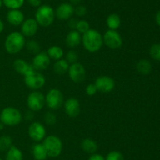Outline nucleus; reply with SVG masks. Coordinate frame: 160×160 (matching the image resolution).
<instances>
[{"mask_svg":"<svg viewBox=\"0 0 160 160\" xmlns=\"http://www.w3.org/2000/svg\"><path fill=\"white\" fill-rule=\"evenodd\" d=\"M83 46L89 53H96L103 45V38L101 33L95 29H89L81 36Z\"/></svg>","mask_w":160,"mask_h":160,"instance_id":"obj_1","label":"nucleus"},{"mask_svg":"<svg viewBox=\"0 0 160 160\" xmlns=\"http://www.w3.org/2000/svg\"><path fill=\"white\" fill-rule=\"evenodd\" d=\"M95 85L96 86L98 91L102 93H109L113 90L116 83L113 78L111 77L102 75L96 78Z\"/></svg>","mask_w":160,"mask_h":160,"instance_id":"obj_12","label":"nucleus"},{"mask_svg":"<svg viewBox=\"0 0 160 160\" xmlns=\"http://www.w3.org/2000/svg\"><path fill=\"white\" fill-rule=\"evenodd\" d=\"M150 56L155 61H160V44H154L151 46L149 50Z\"/></svg>","mask_w":160,"mask_h":160,"instance_id":"obj_31","label":"nucleus"},{"mask_svg":"<svg viewBox=\"0 0 160 160\" xmlns=\"http://www.w3.org/2000/svg\"><path fill=\"white\" fill-rule=\"evenodd\" d=\"M2 5H3L2 0H0V9H1V7H2Z\"/></svg>","mask_w":160,"mask_h":160,"instance_id":"obj_45","label":"nucleus"},{"mask_svg":"<svg viewBox=\"0 0 160 160\" xmlns=\"http://www.w3.org/2000/svg\"><path fill=\"white\" fill-rule=\"evenodd\" d=\"M25 37L19 31L11 32L6 36L4 46L6 52L9 54H16L21 51L25 46Z\"/></svg>","mask_w":160,"mask_h":160,"instance_id":"obj_2","label":"nucleus"},{"mask_svg":"<svg viewBox=\"0 0 160 160\" xmlns=\"http://www.w3.org/2000/svg\"><path fill=\"white\" fill-rule=\"evenodd\" d=\"M25 0H2V3L9 9H20L24 4Z\"/></svg>","mask_w":160,"mask_h":160,"instance_id":"obj_28","label":"nucleus"},{"mask_svg":"<svg viewBox=\"0 0 160 160\" xmlns=\"http://www.w3.org/2000/svg\"><path fill=\"white\" fill-rule=\"evenodd\" d=\"M81 42V35L76 30H71L66 37V44L70 48H75Z\"/></svg>","mask_w":160,"mask_h":160,"instance_id":"obj_19","label":"nucleus"},{"mask_svg":"<svg viewBox=\"0 0 160 160\" xmlns=\"http://www.w3.org/2000/svg\"><path fill=\"white\" fill-rule=\"evenodd\" d=\"M28 2L33 7H39L42 5V0H28Z\"/></svg>","mask_w":160,"mask_h":160,"instance_id":"obj_39","label":"nucleus"},{"mask_svg":"<svg viewBox=\"0 0 160 160\" xmlns=\"http://www.w3.org/2000/svg\"><path fill=\"white\" fill-rule=\"evenodd\" d=\"M51 59L46 52H39L32 60V67L35 71H44L48 67Z\"/></svg>","mask_w":160,"mask_h":160,"instance_id":"obj_13","label":"nucleus"},{"mask_svg":"<svg viewBox=\"0 0 160 160\" xmlns=\"http://www.w3.org/2000/svg\"><path fill=\"white\" fill-rule=\"evenodd\" d=\"M25 46H26L28 51H29L31 53H34V54H37L40 52V45L35 40H29L26 42Z\"/></svg>","mask_w":160,"mask_h":160,"instance_id":"obj_29","label":"nucleus"},{"mask_svg":"<svg viewBox=\"0 0 160 160\" xmlns=\"http://www.w3.org/2000/svg\"><path fill=\"white\" fill-rule=\"evenodd\" d=\"M88 160H106V159H105L104 156L102 155L101 154L94 153L90 155V157H89Z\"/></svg>","mask_w":160,"mask_h":160,"instance_id":"obj_37","label":"nucleus"},{"mask_svg":"<svg viewBox=\"0 0 160 160\" xmlns=\"http://www.w3.org/2000/svg\"><path fill=\"white\" fill-rule=\"evenodd\" d=\"M13 68L17 73L20 74V75H23V76L28 75L31 72H32L33 71H34L32 65L28 64L27 61H25L23 59L15 60L13 62Z\"/></svg>","mask_w":160,"mask_h":160,"instance_id":"obj_18","label":"nucleus"},{"mask_svg":"<svg viewBox=\"0 0 160 160\" xmlns=\"http://www.w3.org/2000/svg\"><path fill=\"white\" fill-rule=\"evenodd\" d=\"M72 5H79L82 0H70Z\"/></svg>","mask_w":160,"mask_h":160,"instance_id":"obj_42","label":"nucleus"},{"mask_svg":"<svg viewBox=\"0 0 160 160\" xmlns=\"http://www.w3.org/2000/svg\"><path fill=\"white\" fill-rule=\"evenodd\" d=\"M3 30H4V23H3L2 20L0 19V34L2 32Z\"/></svg>","mask_w":160,"mask_h":160,"instance_id":"obj_43","label":"nucleus"},{"mask_svg":"<svg viewBox=\"0 0 160 160\" xmlns=\"http://www.w3.org/2000/svg\"><path fill=\"white\" fill-rule=\"evenodd\" d=\"M156 22L160 27V10L158 11L156 14Z\"/></svg>","mask_w":160,"mask_h":160,"instance_id":"obj_41","label":"nucleus"},{"mask_svg":"<svg viewBox=\"0 0 160 160\" xmlns=\"http://www.w3.org/2000/svg\"><path fill=\"white\" fill-rule=\"evenodd\" d=\"M106 160H124L123 154L118 151H112L109 152L105 158Z\"/></svg>","mask_w":160,"mask_h":160,"instance_id":"obj_33","label":"nucleus"},{"mask_svg":"<svg viewBox=\"0 0 160 160\" xmlns=\"http://www.w3.org/2000/svg\"><path fill=\"white\" fill-rule=\"evenodd\" d=\"M32 155L35 160H45L48 157L46 150L43 144L36 143L32 147Z\"/></svg>","mask_w":160,"mask_h":160,"instance_id":"obj_20","label":"nucleus"},{"mask_svg":"<svg viewBox=\"0 0 160 160\" xmlns=\"http://www.w3.org/2000/svg\"><path fill=\"white\" fill-rule=\"evenodd\" d=\"M23 155L22 151L16 146L12 145L6 151V160H23Z\"/></svg>","mask_w":160,"mask_h":160,"instance_id":"obj_22","label":"nucleus"},{"mask_svg":"<svg viewBox=\"0 0 160 160\" xmlns=\"http://www.w3.org/2000/svg\"><path fill=\"white\" fill-rule=\"evenodd\" d=\"M23 77H24L25 85L33 90L42 89L45 84V76L35 70Z\"/></svg>","mask_w":160,"mask_h":160,"instance_id":"obj_8","label":"nucleus"},{"mask_svg":"<svg viewBox=\"0 0 160 160\" xmlns=\"http://www.w3.org/2000/svg\"><path fill=\"white\" fill-rule=\"evenodd\" d=\"M81 147L84 152L88 154H94L98 150V144L95 141L91 138H85L81 141Z\"/></svg>","mask_w":160,"mask_h":160,"instance_id":"obj_21","label":"nucleus"},{"mask_svg":"<svg viewBox=\"0 0 160 160\" xmlns=\"http://www.w3.org/2000/svg\"><path fill=\"white\" fill-rule=\"evenodd\" d=\"M74 13V7L71 3H61L55 11V15L59 20H67L72 17Z\"/></svg>","mask_w":160,"mask_h":160,"instance_id":"obj_14","label":"nucleus"},{"mask_svg":"<svg viewBox=\"0 0 160 160\" xmlns=\"http://www.w3.org/2000/svg\"><path fill=\"white\" fill-rule=\"evenodd\" d=\"M27 104L31 111H41L45 105V97L39 91H33L27 98Z\"/></svg>","mask_w":160,"mask_h":160,"instance_id":"obj_9","label":"nucleus"},{"mask_svg":"<svg viewBox=\"0 0 160 160\" xmlns=\"http://www.w3.org/2000/svg\"><path fill=\"white\" fill-rule=\"evenodd\" d=\"M4 127H5V125H4V124L2 123V122H0V130H3V129H4Z\"/></svg>","mask_w":160,"mask_h":160,"instance_id":"obj_44","label":"nucleus"},{"mask_svg":"<svg viewBox=\"0 0 160 160\" xmlns=\"http://www.w3.org/2000/svg\"><path fill=\"white\" fill-rule=\"evenodd\" d=\"M0 160H2V158H0Z\"/></svg>","mask_w":160,"mask_h":160,"instance_id":"obj_46","label":"nucleus"},{"mask_svg":"<svg viewBox=\"0 0 160 160\" xmlns=\"http://www.w3.org/2000/svg\"><path fill=\"white\" fill-rule=\"evenodd\" d=\"M97 92H98V89H97V87L95 85V83H94V84L91 83V84H88L86 86L85 93L88 96L92 97V96L95 95Z\"/></svg>","mask_w":160,"mask_h":160,"instance_id":"obj_35","label":"nucleus"},{"mask_svg":"<svg viewBox=\"0 0 160 160\" xmlns=\"http://www.w3.org/2000/svg\"><path fill=\"white\" fill-rule=\"evenodd\" d=\"M74 13L78 17H83L87 13V9H86L85 6H81V5H78L77 7L74 8Z\"/></svg>","mask_w":160,"mask_h":160,"instance_id":"obj_36","label":"nucleus"},{"mask_svg":"<svg viewBox=\"0 0 160 160\" xmlns=\"http://www.w3.org/2000/svg\"><path fill=\"white\" fill-rule=\"evenodd\" d=\"M152 64L150 63V61H148V60L142 59L141 61H139L138 62L137 65H136V68L137 71L141 74V75H146L150 74V72H152Z\"/></svg>","mask_w":160,"mask_h":160,"instance_id":"obj_26","label":"nucleus"},{"mask_svg":"<svg viewBox=\"0 0 160 160\" xmlns=\"http://www.w3.org/2000/svg\"><path fill=\"white\" fill-rule=\"evenodd\" d=\"M106 24L109 29L117 30L121 24V20L118 14L111 13L106 18Z\"/></svg>","mask_w":160,"mask_h":160,"instance_id":"obj_23","label":"nucleus"},{"mask_svg":"<svg viewBox=\"0 0 160 160\" xmlns=\"http://www.w3.org/2000/svg\"><path fill=\"white\" fill-rule=\"evenodd\" d=\"M64 110L69 117H78L81 112V105L79 100L75 97H70L64 103Z\"/></svg>","mask_w":160,"mask_h":160,"instance_id":"obj_15","label":"nucleus"},{"mask_svg":"<svg viewBox=\"0 0 160 160\" xmlns=\"http://www.w3.org/2000/svg\"><path fill=\"white\" fill-rule=\"evenodd\" d=\"M6 20L9 24L19 26L24 20V14L20 9H9L6 14Z\"/></svg>","mask_w":160,"mask_h":160,"instance_id":"obj_17","label":"nucleus"},{"mask_svg":"<svg viewBox=\"0 0 160 160\" xmlns=\"http://www.w3.org/2000/svg\"><path fill=\"white\" fill-rule=\"evenodd\" d=\"M23 115L20 110L12 107H6L0 113V122L7 126H15L21 122Z\"/></svg>","mask_w":160,"mask_h":160,"instance_id":"obj_3","label":"nucleus"},{"mask_svg":"<svg viewBox=\"0 0 160 160\" xmlns=\"http://www.w3.org/2000/svg\"><path fill=\"white\" fill-rule=\"evenodd\" d=\"M28 135L34 141L40 142L45 138L46 130L41 122H34L28 127Z\"/></svg>","mask_w":160,"mask_h":160,"instance_id":"obj_11","label":"nucleus"},{"mask_svg":"<svg viewBox=\"0 0 160 160\" xmlns=\"http://www.w3.org/2000/svg\"><path fill=\"white\" fill-rule=\"evenodd\" d=\"M47 54L49 56L50 59L54 60V61H58V60L62 59L64 55V52L60 46L58 45H52L50 46L47 50Z\"/></svg>","mask_w":160,"mask_h":160,"instance_id":"obj_25","label":"nucleus"},{"mask_svg":"<svg viewBox=\"0 0 160 160\" xmlns=\"http://www.w3.org/2000/svg\"><path fill=\"white\" fill-rule=\"evenodd\" d=\"M12 145V140L9 135L0 136V152H6Z\"/></svg>","mask_w":160,"mask_h":160,"instance_id":"obj_27","label":"nucleus"},{"mask_svg":"<svg viewBox=\"0 0 160 160\" xmlns=\"http://www.w3.org/2000/svg\"><path fill=\"white\" fill-rule=\"evenodd\" d=\"M78 20L73 18H70L69 19V22H68V26L71 28L72 30H75L76 29V26L77 24H78Z\"/></svg>","mask_w":160,"mask_h":160,"instance_id":"obj_38","label":"nucleus"},{"mask_svg":"<svg viewBox=\"0 0 160 160\" xmlns=\"http://www.w3.org/2000/svg\"><path fill=\"white\" fill-rule=\"evenodd\" d=\"M55 11L48 5H41L35 13V20L38 25L47 28L53 23L55 20Z\"/></svg>","mask_w":160,"mask_h":160,"instance_id":"obj_4","label":"nucleus"},{"mask_svg":"<svg viewBox=\"0 0 160 160\" xmlns=\"http://www.w3.org/2000/svg\"><path fill=\"white\" fill-rule=\"evenodd\" d=\"M38 24L36 21L35 19L34 18H29L27 20H23V22L21 24V28L20 30L24 37H33L36 33L38 32Z\"/></svg>","mask_w":160,"mask_h":160,"instance_id":"obj_16","label":"nucleus"},{"mask_svg":"<svg viewBox=\"0 0 160 160\" xmlns=\"http://www.w3.org/2000/svg\"><path fill=\"white\" fill-rule=\"evenodd\" d=\"M69 67L70 64L65 59H60L55 62L53 65V71L57 75H64L68 72Z\"/></svg>","mask_w":160,"mask_h":160,"instance_id":"obj_24","label":"nucleus"},{"mask_svg":"<svg viewBox=\"0 0 160 160\" xmlns=\"http://www.w3.org/2000/svg\"><path fill=\"white\" fill-rule=\"evenodd\" d=\"M43 145L48 157L56 158L59 156L62 151V142L59 136L49 135L43 140Z\"/></svg>","mask_w":160,"mask_h":160,"instance_id":"obj_5","label":"nucleus"},{"mask_svg":"<svg viewBox=\"0 0 160 160\" xmlns=\"http://www.w3.org/2000/svg\"><path fill=\"white\" fill-rule=\"evenodd\" d=\"M66 61L69 63V64H74L77 63L78 61V54L75 50H70L67 52V55H66Z\"/></svg>","mask_w":160,"mask_h":160,"instance_id":"obj_34","label":"nucleus"},{"mask_svg":"<svg viewBox=\"0 0 160 160\" xmlns=\"http://www.w3.org/2000/svg\"><path fill=\"white\" fill-rule=\"evenodd\" d=\"M63 94L59 89H52L45 96V104L49 109L58 110L63 104Z\"/></svg>","mask_w":160,"mask_h":160,"instance_id":"obj_6","label":"nucleus"},{"mask_svg":"<svg viewBox=\"0 0 160 160\" xmlns=\"http://www.w3.org/2000/svg\"><path fill=\"white\" fill-rule=\"evenodd\" d=\"M69 77L70 79L76 83H82L86 77V70L84 65L81 63H74L70 64L68 70Z\"/></svg>","mask_w":160,"mask_h":160,"instance_id":"obj_10","label":"nucleus"},{"mask_svg":"<svg viewBox=\"0 0 160 160\" xmlns=\"http://www.w3.org/2000/svg\"><path fill=\"white\" fill-rule=\"evenodd\" d=\"M24 117L26 120H32L33 118H34V111H31V110H28V111H27L26 113H25Z\"/></svg>","mask_w":160,"mask_h":160,"instance_id":"obj_40","label":"nucleus"},{"mask_svg":"<svg viewBox=\"0 0 160 160\" xmlns=\"http://www.w3.org/2000/svg\"><path fill=\"white\" fill-rule=\"evenodd\" d=\"M90 29V25L87 20H80L78 21L76 26V31H78L80 34H84V33L87 32L88 30Z\"/></svg>","mask_w":160,"mask_h":160,"instance_id":"obj_30","label":"nucleus"},{"mask_svg":"<svg viewBox=\"0 0 160 160\" xmlns=\"http://www.w3.org/2000/svg\"><path fill=\"white\" fill-rule=\"evenodd\" d=\"M44 121L48 125H54L56 123V115L52 111H48L44 115Z\"/></svg>","mask_w":160,"mask_h":160,"instance_id":"obj_32","label":"nucleus"},{"mask_svg":"<svg viewBox=\"0 0 160 160\" xmlns=\"http://www.w3.org/2000/svg\"><path fill=\"white\" fill-rule=\"evenodd\" d=\"M103 38V43L111 50H117L123 45L122 36L117 30L109 29L105 32Z\"/></svg>","mask_w":160,"mask_h":160,"instance_id":"obj_7","label":"nucleus"}]
</instances>
